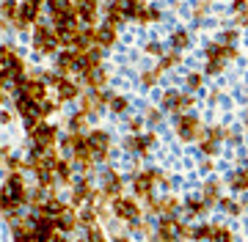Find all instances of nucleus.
Returning a JSON list of instances; mask_svg holds the SVG:
<instances>
[{
    "label": "nucleus",
    "instance_id": "obj_20",
    "mask_svg": "<svg viewBox=\"0 0 248 242\" xmlns=\"http://www.w3.org/2000/svg\"><path fill=\"white\" fill-rule=\"evenodd\" d=\"M234 39H237V33H234V30H226V33H223V42H221V44H232Z\"/></svg>",
    "mask_w": 248,
    "mask_h": 242
},
{
    "label": "nucleus",
    "instance_id": "obj_21",
    "mask_svg": "<svg viewBox=\"0 0 248 242\" xmlns=\"http://www.w3.org/2000/svg\"><path fill=\"white\" fill-rule=\"evenodd\" d=\"M146 53H152V55H160V53H163V47H160V44H149V47H146Z\"/></svg>",
    "mask_w": 248,
    "mask_h": 242
},
{
    "label": "nucleus",
    "instance_id": "obj_10",
    "mask_svg": "<svg viewBox=\"0 0 248 242\" xmlns=\"http://www.w3.org/2000/svg\"><path fill=\"white\" fill-rule=\"evenodd\" d=\"M97 42L102 47H110L116 42V30H113V25H105V28H99V33H97Z\"/></svg>",
    "mask_w": 248,
    "mask_h": 242
},
{
    "label": "nucleus",
    "instance_id": "obj_5",
    "mask_svg": "<svg viewBox=\"0 0 248 242\" xmlns=\"http://www.w3.org/2000/svg\"><path fill=\"white\" fill-rule=\"evenodd\" d=\"M155 143V135H133V138H130V141H127V149H130V152H135V154H146L149 152V146Z\"/></svg>",
    "mask_w": 248,
    "mask_h": 242
},
{
    "label": "nucleus",
    "instance_id": "obj_4",
    "mask_svg": "<svg viewBox=\"0 0 248 242\" xmlns=\"http://www.w3.org/2000/svg\"><path fill=\"white\" fill-rule=\"evenodd\" d=\"M108 146H110V138H108L105 132H91L89 135V149H91V154H97L99 160L108 157Z\"/></svg>",
    "mask_w": 248,
    "mask_h": 242
},
{
    "label": "nucleus",
    "instance_id": "obj_11",
    "mask_svg": "<svg viewBox=\"0 0 248 242\" xmlns=\"http://www.w3.org/2000/svg\"><path fill=\"white\" fill-rule=\"evenodd\" d=\"M210 242H234L229 228H223V226H213V234H210Z\"/></svg>",
    "mask_w": 248,
    "mask_h": 242
},
{
    "label": "nucleus",
    "instance_id": "obj_1",
    "mask_svg": "<svg viewBox=\"0 0 248 242\" xmlns=\"http://www.w3.org/2000/svg\"><path fill=\"white\" fill-rule=\"evenodd\" d=\"M177 135L182 141H202V124H199V118L193 113H182L177 116Z\"/></svg>",
    "mask_w": 248,
    "mask_h": 242
},
{
    "label": "nucleus",
    "instance_id": "obj_2",
    "mask_svg": "<svg viewBox=\"0 0 248 242\" xmlns=\"http://www.w3.org/2000/svg\"><path fill=\"white\" fill-rule=\"evenodd\" d=\"M193 105V97L190 94H182V91H166V97H163V110H169V113H187Z\"/></svg>",
    "mask_w": 248,
    "mask_h": 242
},
{
    "label": "nucleus",
    "instance_id": "obj_7",
    "mask_svg": "<svg viewBox=\"0 0 248 242\" xmlns=\"http://www.w3.org/2000/svg\"><path fill=\"white\" fill-rule=\"evenodd\" d=\"M202 198H204L210 206H213L215 201H221V185H218L215 179H210L207 185H204V196H202Z\"/></svg>",
    "mask_w": 248,
    "mask_h": 242
},
{
    "label": "nucleus",
    "instance_id": "obj_3",
    "mask_svg": "<svg viewBox=\"0 0 248 242\" xmlns=\"http://www.w3.org/2000/svg\"><path fill=\"white\" fill-rule=\"evenodd\" d=\"M113 215L119 220H127V223H138V217H141V209L135 204V198H116L113 201Z\"/></svg>",
    "mask_w": 248,
    "mask_h": 242
},
{
    "label": "nucleus",
    "instance_id": "obj_13",
    "mask_svg": "<svg viewBox=\"0 0 248 242\" xmlns=\"http://www.w3.org/2000/svg\"><path fill=\"white\" fill-rule=\"evenodd\" d=\"M53 138H55V135H53V129H50V127H39V129L33 132V141H36L39 146L53 143Z\"/></svg>",
    "mask_w": 248,
    "mask_h": 242
},
{
    "label": "nucleus",
    "instance_id": "obj_15",
    "mask_svg": "<svg viewBox=\"0 0 248 242\" xmlns=\"http://www.w3.org/2000/svg\"><path fill=\"white\" fill-rule=\"evenodd\" d=\"M218 204H221L223 212H229V215H240V204H234V201H229V198H221Z\"/></svg>",
    "mask_w": 248,
    "mask_h": 242
},
{
    "label": "nucleus",
    "instance_id": "obj_16",
    "mask_svg": "<svg viewBox=\"0 0 248 242\" xmlns=\"http://www.w3.org/2000/svg\"><path fill=\"white\" fill-rule=\"evenodd\" d=\"M58 88H61V97L63 99H72L75 94H78V91H75V85H72V83H66V80L58 83Z\"/></svg>",
    "mask_w": 248,
    "mask_h": 242
},
{
    "label": "nucleus",
    "instance_id": "obj_19",
    "mask_svg": "<svg viewBox=\"0 0 248 242\" xmlns=\"http://www.w3.org/2000/svg\"><path fill=\"white\" fill-rule=\"evenodd\" d=\"M187 88H190V91L202 88V74H187Z\"/></svg>",
    "mask_w": 248,
    "mask_h": 242
},
{
    "label": "nucleus",
    "instance_id": "obj_6",
    "mask_svg": "<svg viewBox=\"0 0 248 242\" xmlns=\"http://www.w3.org/2000/svg\"><path fill=\"white\" fill-rule=\"evenodd\" d=\"M36 47H39V50H45V53H53V50H55L53 33H47L45 28H39V33H36Z\"/></svg>",
    "mask_w": 248,
    "mask_h": 242
},
{
    "label": "nucleus",
    "instance_id": "obj_8",
    "mask_svg": "<svg viewBox=\"0 0 248 242\" xmlns=\"http://www.w3.org/2000/svg\"><path fill=\"white\" fill-rule=\"evenodd\" d=\"M185 209H187L193 217H202L204 212L210 209V204H207L204 198H187V201H185Z\"/></svg>",
    "mask_w": 248,
    "mask_h": 242
},
{
    "label": "nucleus",
    "instance_id": "obj_9",
    "mask_svg": "<svg viewBox=\"0 0 248 242\" xmlns=\"http://www.w3.org/2000/svg\"><path fill=\"white\" fill-rule=\"evenodd\" d=\"M229 187L237 190V193H246V190H248V173H246V171L232 173V176H229Z\"/></svg>",
    "mask_w": 248,
    "mask_h": 242
},
{
    "label": "nucleus",
    "instance_id": "obj_22",
    "mask_svg": "<svg viewBox=\"0 0 248 242\" xmlns=\"http://www.w3.org/2000/svg\"><path fill=\"white\" fill-rule=\"evenodd\" d=\"M246 173H248V162H246Z\"/></svg>",
    "mask_w": 248,
    "mask_h": 242
},
{
    "label": "nucleus",
    "instance_id": "obj_17",
    "mask_svg": "<svg viewBox=\"0 0 248 242\" xmlns=\"http://www.w3.org/2000/svg\"><path fill=\"white\" fill-rule=\"evenodd\" d=\"M177 63H179V55L177 53L166 55V58H163V63H160V72H163V69H171V66H177Z\"/></svg>",
    "mask_w": 248,
    "mask_h": 242
},
{
    "label": "nucleus",
    "instance_id": "obj_12",
    "mask_svg": "<svg viewBox=\"0 0 248 242\" xmlns=\"http://www.w3.org/2000/svg\"><path fill=\"white\" fill-rule=\"evenodd\" d=\"M105 193H108V196H116V198H119V193H122V179H119L116 173H108V179H105Z\"/></svg>",
    "mask_w": 248,
    "mask_h": 242
},
{
    "label": "nucleus",
    "instance_id": "obj_18",
    "mask_svg": "<svg viewBox=\"0 0 248 242\" xmlns=\"http://www.w3.org/2000/svg\"><path fill=\"white\" fill-rule=\"evenodd\" d=\"M110 108H113V113H124V110H127V99L113 97V99H110Z\"/></svg>",
    "mask_w": 248,
    "mask_h": 242
},
{
    "label": "nucleus",
    "instance_id": "obj_14",
    "mask_svg": "<svg viewBox=\"0 0 248 242\" xmlns=\"http://www.w3.org/2000/svg\"><path fill=\"white\" fill-rule=\"evenodd\" d=\"M187 44H190V36H187V30H177V33L171 36V47H174V50H185Z\"/></svg>",
    "mask_w": 248,
    "mask_h": 242
}]
</instances>
